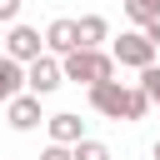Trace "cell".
I'll use <instances>...</instances> for the list:
<instances>
[{"label": "cell", "mask_w": 160, "mask_h": 160, "mask_svg": "<svg viewBox=\"0 0 160 160\" xmlns=\"http://www.w3.org/2000/svg\"><path fill=\"white\" fill-rule=\"evenodd\" d=\"M60 70H65V80H75V85L95 90V85L115 80V55H110V50H75V55H65V60H60Z\"/></svg>", "instance_id": "1"}, {"label": "cell", "mask_w": 160, "mask_h": 160, "mask_svg": "<svg viewBox=\"0 0 160 160\" xmlns=\"http://www.w3.org/2000/svg\"><path fill=\"white\" fill-rule=\"evenodd\" d=\"M110 55H115V65H130V70H150V65H155V45H150L140 30H125V35L110 45Z\"/></svg>", "instance_id": "4"}, {"label": "cell", "mask_w": 160, "mask_h": 160, "mask_svg": "<svg viewBox=\"0 0 160 160\" xmlns=\"http://www.w3.org/2000/svg\"><path fill=\"white\" fill-rule=\"evenodd\" d=\"M5 55H10L15 65H35V60L45 55V35H40L35 25H10V35H5Z\"/></svg>", "instance_id": "3"}, {"label": "cell", "mask_w": 160, "mask_h": 160, "mask_svg": "<svg viewBox=\"0 0 160 160\" xmlns=\"http://www.w3.org/2000/svg\"><path fill=\"white\" fill-rule=\"evenodd\" d=\"M60 85H65V70H60V60H55V55H40L35 65H25V95L45 100V95H55Z\"/></svg>", "instance_id": "2"}, {"label": "cell", "mask_w": 160, "mask_h": 160, "mask_svg": "<svg viewBox=\"0 0 160 160\" xmlns=\"http://www.w3.org/2000/svg\"><path fill=\"white\" fill-rule=\"evenodd\" d=\"M75 50H80V30H75V20H70V15L50 20V25H45V55L65 60V55H75Z\"/></svg>", "instance_id": "6"}, {"label": "cell", "mask_w": 160, "mask_h": 160, "mask_svg": "<svg viewBox=\"0 0 160 160\" xmlns=\"http://www.w3.org/2000/svg\"><path fill=\"white\" fill-rule=\"evenodd\" d=\"M70 155H75V160H110V145H105V140H90V135H85V140H80V145H75Z\"/></svg>", "instance_id": "12"}, {"label": "cell", "mask_w": 160, "mask_h": 160, "mask_svg": "<svg viewBox=\"0 0 160 160\" xmlns=\"http://www.w3.org/2000/svg\"><path fill=\"white\" fill-rule=\"evenodd\" d=\"M140 90L150 95V105H160V65H150V70H140Z\"/></svg>", "instance_id": "14"}, {"label": "cell", "mask_w": 160, "mask_h": 160, "mask_svg": "<svg viewBox=\"0 0 160 160\" xmlns=\"http://www.w3.org/2000/svg\"><path fill=\"white\" fill-rule=\"evenodd\" d=\"M150 115V95L140 90V85H130V110H125V120H145Z\"/></svg>", "instance_id": "13"}, {"label": "cell", "mask_w": 160, "mask_h": 160, "mask_svg": "<svg viewBox=\"0 0 160 160\" xmlns=\"http://www.w3.org/2000/svg\"><path fill=\"white\" fill-rule=\"evenodd\" d=\"M20 5L25 0H0V25H20Z\"/></svg>", "instance_id": "15"}, {"label": "cell", "mask_w": 160, "mask_h": 160, "mask_svg": "<svg viewBox=\"0 0 160 160\" xmlns=\"http://www.w3.org/2000/svg\"><path fill=\"white\" fill-rule=\"evenodd\" d=\"M15 95H25V65H15L10 55H0V105H10Z\"/></svg>", "instance_id": "10"}, {"label": "cell", "mask_w": 160, "mask_h": 160, "mask_svg": "<svg viewBox=\"0 0 160 160\" xmlns=\"http://www.w3.org/2000/svg\"><path fill=\"white\" fill-rule=\"evenodd\" d=\"M140 35H145V40H150V45H155V50H160V20H155V25H145V30H140Z\"/></svg>", "instance_id": "17"}, {"label": "cell", "mask_w": 160, "mask_h": 160, "mask_svg": "<svg viewBox=\"0 0 160 160\" xmlns=\"http://www.w3.org/2000/svg\"><path fill=\"white\" fill-rule=\"evenodd\" d=\"M45 130H50V145H65V150H75V145L85 140V120H80L75 110L50 115V120H45Z\"/></svg>", "instance_id": "7"}, {"label": "cell", "mask_w": 160, "mask_h": 160, "mask_svg": "<svg viewBox=\"0 0 160 160\" xmlns=\"http://www.w3.org/2000/svg\"><path fill=\"white\" fill-rule=\"evenodd\" d=\"M150 155H155V160H160V140H155V150H150Z\"/></svg>", "instance_id": "18"}, {"label": "cell", "mask_w": 160, "mask_h": 160, "mask_svg": "<svg viewBox=\"0 0 160 160\" xmlns=\"http://www.w3.org/2000/svg\"><path fill=\"white\" fill-rule=\"evenodd\" d=\"M90 110L105 115V120H125V110H130V85H120V80L95 85V90H90Z\"/></svg>", "instance_id": "5"}, {"label": "cell", "mask_w": 160, "mask_h": 160, "mask_svg": "<svg viewBox=\"0 0 160 160\" xmlns=\"http://www.w3.org/2000/svg\"><path fill=\"white\" fill-rule=\"evenodd\" d=\"M5 120H10V130H20V135H30L45 115H40V100L35 95H15L10 105H5Z\"/></svg>", "instance_id": "8"}, {"label": "cell", "mask_w": 160, "mask_h": 160, "mask_svg": "<svg viewBox=\"0 0 160 160\" xmlns=\"http://www.w3.org/2000/svg\"><path fill=\"white\" fill-rule=\"evenodd\" d=\"M40 160H75V155H70L65 145H45V150H40Z\"/></svg>", "instance_id": "16"}, {"label": "cell", "mask_w": 160, "mask_h": 160, "mask_svg": "<svg viewBox=\"0 0 160 160\" xmlns=\"http://www.w3.org/2000/svg\"><path fill=\"white\" fill-rule=\"evenodd\" d=\"M75 30H80V50H100V45L110 40V20H105V15H80Z\"/></svg>", "instance_id": "9"}, {"label": "cell", "mask_w": 160, "mask_h": 160, "mask_svg": "<svg viewBox=\"0 0 160 160\" xmlns=\"http://www.w3.org/2000/svg\"><path fill=\"white\" fill-rule=\"evenodd\" d=\"M125 20H130L135 30L155 25V20H160V0H125Z\"/></svg>", "instance_id": "11"}]
</instances>
